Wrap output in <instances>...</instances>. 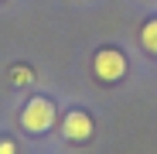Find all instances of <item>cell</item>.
Instances as JSON below:
<instances>
[{"mask_svg": "<svg viewBox=\"0 0 157 154\" xmlns=\"http://www.w3.org/2000/svg\"><path fill=\"white\" fill-rule=\"evenodd\" d=\"M17 123H21V130L31 134V137H41L48 130H55V123H58V103L51 96H31L21 106Z\"/></svg>", "mask_w": 157, "mask_h": 154, "instance_id": "7a4b0ae2", "label": "cell"}, {"mask_svg": "<svg viewBox=\"0 0 157 154\" xmlns=\"http://www.w3.org/2000/svg\"><path fill=\"white\" fill-rule=\"evenodd\" d=\"M0 154H17V140L14 137H0Z\"/></svg>", "mask_w": 157, "mask_h": 154, "instance_id": "8992f818", "label": "cell"}, {"mask_svg": "<svg viewBox=\"0 0 157 154\" xmlns=\"http://www.w3.org/2000/svg\"><path fill=\"white\" fill-rule=\"evenodd\" d=\"M0 4H4V0H0Z\"/></svg>", "mask_w": 157, "mask_h": 154, "instance_id": "52a82bcc", "label": "cell"}, {"mask_svg": "<svg viewBox=\"0 0 157 154\" xmlns=\"http://www.w3.org/2000/svg\"><path fill=\"white\" fill-rule=\"evenodd\" d=\"M92 134H96V120H92L89 110L72 106V110L62 116V137H65L68 144H89Z\"/></svg>", "mask_w": 157, "mask_h": 154, "instance_id": "3957f363", "label": "cell"}, {"mask_svg": "<svg viewBox=\"0 0 157 154\" xmlns=\"http://www.w3.org/2000/svg\"><path fill=\"white\" fill-rule=\"evenodd\" d=\"M140 48L150 58H157V14L144 17V24H140Z\"/></svg>", "mask_w": 157, "mask_h": 154, "instance_id": "277c9868", "label": "cell"}, {"mask_svg": "<svg viewBox=\"0 0 157 154\" xmlns=\"http://www.w3.org/2000/svg\"><path fill=\"white\" fill-rule=\"evenodd\" d=\"M92 79L99 86H120L126 79V72H130V58H126V51L120 45H99L92 51Z\"/></svg>", "mask_w": 157, "mask_h": 154, "instance_id": "6da1fadb", "label": "cell"}, {"mask_svg": "<svg viewBox=\"0 0 157 154\" xmlns=\"http://www.w3.org/2000/svg\"><path fill=\"white\" fill-rule=\"evenodd\" d=\"M34 79H38V75H34V65H28V62H14L10 69H7V82L10 86H34Z\"/></svg>", "mask_w": 157, "mask_h": 154, "instance_id": "5b68a950", "label": "cell"}]
</instances>
